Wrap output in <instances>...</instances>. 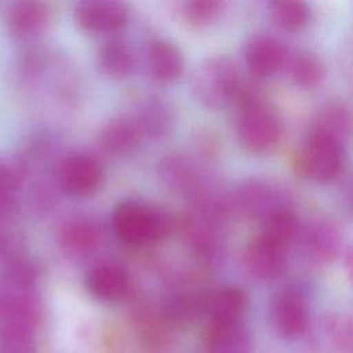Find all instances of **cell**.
<instances>
[{
	"mask_svg": "<svg viewBox=\"0 0 353 353\" xmlns=\"http://www.w3.org/2000/svg\"><path fill=\"white\" fill-rule=\"evenodd\" d=\"M236 114V135L251 153H268L281 139L283 121L277 110L248 87H243Z\"/></svg>",
	"mask_w": 353,
	"mask_h": 353,
	"instance_id": "obj_1",
	"label": "cell"
},
{
	"mask_svg": "<svg viewBox=\"0 0 353 353\" xmlns=\"http://www.w3.org/2000/svg\"><path fill=\"white\" fill-rule=\"evenodd\" d=\"M112 229L121 243L143 245L168 237L174 229V219L161 208L124 200L112 212Z\"/></svg>",
	"mask_w": 353,
	"mask_h": 353,
	"instance_id": "obj_2",
	"label": "cell"
},
{
	"mask_svg": "<svg viewBox=\"0 0 353 353\" xmlns=\"http://www.w3.org/2000/svg\"><path fill=\"white\" fill-rule=\"evenodd\" d=\"M243 87L237 66L225 55L207 57L197 65L192 77L194 98L212 110L234 103Z\"/></svg>",
	"mask_w": 353,
	"mask_h": 353,
	"instance_id": "obj_3",
	"label": "cell"
},
{
	"mask_svg": "<svg viewBox=\"0 0 353 353\" xmlns=\"http://www.w3.org/2000/svg\"><path fill=\"white\" fill-rule=\"evenodd\" d=\"M292 199L285 185L265 176L241 181L230 194L233 212L259 222L281 211L294 210Z\"/></svg>",
	"mask_w": 353,
	"mask_h": 353,
	"instance_id": "obj_4",
	"label": "cell"
},
{
	"mask_svg": "<svg viewBox=\"0 0 353 353\" xmlns=\"http://www.w3.org/2000/svg\"><path fill=\"white\" fill-rule=\"evenodd\" d=\"M345 150L346 148L338 142L307 131L296 153V167L306 178L319 183H328L342 172Z\"/></svg>",
	"mask_w": 353,
	"mask_h": 353,
	"instance_id": "obj_5",
	"label": "cell"
},
{
	"mask_svg": "<svg viewBox=\"0 0 353 353\" xmlns=\"http://www.w3.org/2000/svg\"><path fill=\"white\" fill-rule=\"evenodd\" d=\"M296 245L306 262L325 266L342 252L343 233L334 219L317 215L301 223Z\"/></svg>",
	"mask_w": 353,
	"mask_h": 353,
	"instance_id": "obj_6",
	"label": "cell"
},
{
	"mask_svg": "<svg viewBox=\"0 0 353 353\" xmlns=\"http://www.w3.org/2000/svg\"><path fill=\"white\" fill-rule=\"evenodd\" d=\"M269 317L273 330L281 338L301 336L309 324V305L302 290L287 285L276 291L270 299Z\"/></svg>",
	"mask_w": 353,
	"mask_h": 353,
	"instance_id": "obj_7",
	"label": "cell"
},
{
	"mask_svg": "<svg viewBox=\"0 0 353 353\" xmlns=\"http://www.w3.org/2000/svg\"><path fill=\"white\" fill-rule=\"evenodd\" d=\"M288 250L265 239L259 233L248 241L241 255V265L248 277L255 281H273L287 268Z\"/></svg>",
	"mask_w": 353,
	"mask_h": 353,
	"instance_id": "obj_8",
	"label": "cell"
},
{
	"mask_svg": "<svg viewBox=\"0 0 353 353\" xmlns=\"http://www.w3.org/2000/svg\"><path fill=\"white\" fill-rule=\"evenodd\" d=\"M103 181L101 163L85 153H73L63 159L58 170V182L62 192L70 197L94 194Z\"/></svg>",
	"mask_w": 353,
	"mask_h": 353,
	"instance_id": "obj_9",
	"label": "cell"
},
{
	"mask_svg": "<svg viewBox=\"0 0 353 353\" xmlns=\"http://www.w3.org/2000/svg\"><path fill=\"white\" fill-rule=\"evenodd\" d=\"M77 25L91 33H112L120 30L130 18L128 7L113 0L79 1L73 10Z\"/></svg>",
	"mask_w": 353,
	"mask_h": 353,
	"instance_id": "obj_10",
	"label": "cell"
},
{
	"mask_svg": "<svg viewBox=\"0 0 353 353\" xmlns=\"http://www.w3.org/2000/svg\"><path fill=\"white\" fill-rule=\"evenodd\" d=\"M244 62L255 77H270L283 72L288 47L268 33L252 34L244 46Z\"/></svg>",
	"mask_w": 353,
	"mask_h": 353,
	"instance_id": "obj_11",
	"label": "cell"
},
{
	"mask_svg": "<svg viewBox=\"0 0 353 353\" xmlns=\"http://www.w3.org/2000/svg\"><path fill=\"white\" fill-rule=\"evenodd\" d=\"M145 65L153 81L172 84L182 76L185 59L181 50L170 40L153 39L145 50Z\"/></svg>",
	"mask_w": 353,
	"mask_h": 353,
	"instance_id": "obj_12",
	"label": "cell"
},
{
	"mask_svg": "<svg viewBox=\"0 0 353 353\" xmlns=\"http://www.w3.org/2000/svg\"><path fill=\"white\" fill-rule=\"evenodd\" d=\"M50 19L51 8L43 1H15L6 11L7 29L21 40H29L43 33Z\"/></svg>",
	"mask_w": 353,
	"mask_h": 353,
	"instance_id": "obj_13",
	"label": "cell"
},
{
	"mask_svg": "<svg viewBox=\"0 0 353 353\" xmlns=\"http://www.w3.org/2000/svg\"><path fill=\"white\" fill-rule=\"evenodd\" d=\"M248 302L250 299L244 288L234 284H225L207 292L204 313H207L210 323L243 321Z\"/></svg>",
	"mask_w": 353,
	"mask_h": 353,
	"instance_id": "obj_14",
	"label": "cell"
},
{
	"mask_svg": "<svg viewBox=\"0 0 353 353\" xmlns=\"http://www.w3.org/2000/svg\"><path fill=\"white\" fill-rule=\"evenodd\" d=\"M309 131L324 135L346 148L353 138L352 108L339 101L323 105L312 119Z\"/></svg>",
	"mask_w": 353,
	"mask_h": 353,
	"instance_id": "obj_15",
	"label": "cell"
},
{
	"mask_svg": "<svg viewBox=\"0 0 353 353\" xmlns=\"http://www.w3.org/2000/svg\"><path fill=\"white\" fill-rule=\"evenodd\" d=\"M90 294L103 302H116L125 296L130 288V276L125 268L113 262L98 263L85 276Z\"/></svg>",
	"mask_w": 353,
	"mask_h": 353,
	"instance_id": "obj_16",
	"label": "cell"
},
{
	"mask_svg": "<svg viewBox=\"0 0 353 353\" xmlns=\"http://www.w3.org/2000/svg\"><path fill=\"white\" fill-rule=\"evenodd\" d=\"M101 229L85 218H73L65 222L59 230V247L70 258L90 255L101 244Z\"/></svg>",
	"mask_w": 353,
	"mask_h": 353,
	"instance_id": "obj_17",
	"label": "cell"
},
{
	"mask_svg": "<svg viewBox=\"0 0 353 353\" xmlns=\"http://www.w3.org/2000/svg\"><path fill=\"white\" fill-rule=\"evenodd\" d=\"M142 137L159 139L168 135L175 124V112L170 102L160 97L142 101L132 116Z\"/></svg>",
	"mask_w": 353,
	"mask_h": 353,
	"instance_id": "obj_18",
	"label": "cell"
},
{
	"mask_svg": "<svg viewBox=\"0 0 353 353\" xmlns=\"http://www.w3.org/2000/svg\"><path fill=\"white\" fill-rule=\"evenodd\" d=\"M283 72L298 88L314 90L325 77L323 61L312 51L302 48H288Z\"/></svg>",
	"mask_w": 353,
	"mask_h": 353,
	"instance_id": "obj_19",
	"label": "cell"
},
{
	"mask_svg": "<svg viewBox=\"0 0 353 353\" xmlns=\"http://www.w3.org/2000/svg\"><path fill=\"white\" fill-rule=\"evenodd\" d=\"M205 345L210 353H251V334L243 321L208 323Z\"/></svg>",
	"mask_w": 353,
	"mask_h": 353,
	"instance_id": "obj_20",
	"label": "cell"
},
{
	"mask_svg": "<svg viewBox=\"0 0 353 353\" xmlns=\"http://www.w3.org/2000/svg\"><path fill=\"white\" fill-rule=\"evenodd\" d=\"M142 134L134 117H114L106 121L99 134V148L110 154H125L132 152L142 141Z\"/></svg>",
	"mask_w": 353,
	"mask_h": 353,
	"instance_id": "obj_21",
	"label": "cell"
},
{
	"mask_svg": "<svg viewBox=\"0 0 353 353\" xmlns=\"http://www.w3.org/2000/svg\"><path fill=\"white\" fill-rule=\"evenodd\" d=\"M97 62L99 70L116 80L131 76L137 65V57L132 46L120 37H113L102 43L98 50Z\"/></svg>",
	"mask_w": 353,
	"mask_h": 353,
	"instance_id": "obj_22",
	"label": "cell"
},
{
	"mask_svg": "<svg viewBox=\"0 0 353 353\" xmlns=\"http://www.w3.org/2000/svg\"><path fill=\"white\" fill-rule=\"evenodd\" d=\"M269 14L276 26L288 32L303 29L310 21V7L303 1L281 0L269 4Z\"/></svg>",
	"mask_w": 353,
	"mask_h": 353,
	"instance_id": "obj_23",
	"label": "cell"
},
{
	"mask_svg": "<svg viewBox=\"0 0 353 353\" xmlns=\"http://www.w3.org/2000/svg\"><path fill=\"white\" fill-rule=\"evenodd\" d=\"M32 327L21 321L0 323V349L3 353H30Z\"/></svg>",
	"mask_w": 353,
	"mask_h": 353,
	"instance_id": "obj_24",
	"label": "cell"
},
{
	"mask_svg": "<svg viewBox=\"0 0 353 353\" xmlns=\"http://www.w3.org/2000/svg\"><path fill=\"white\" fill-rule=\"evenodd\" d=\"M28 163L17 154H0V192L14 196L26 178Z\"/></svg>",
	"mask_w": 353,
	"mask_h": 353,
	"instance_id": "obj_25",
	"label": "cell"
},
{
	"mask_svg": "<svg viewBox=\"0 0 353 353\" xmlns=\"http://www.w3.org/2000/svg\"><path fill=\"white\" fill-rule=\"evenodd\" d=\"M225 4L218 0H190L182 3V15L194 28H204L215 22Z\"/></svg>",
	"mask_w": 353,
	"mask_h": 353,
	"instance_id": "obj_26",
	"label": "cell"
},
{
	"mask_svg": "<svg viewBox=\"0 0 353 353\" xmlns=\"http://www.w3.org/2000/svg\"><path fill=\"white\" fill-rule=\"evenodd\" d=\"M324 328L335 350L339 353H353V317L346 314L328 316Z\"/></svg>",
	"mask_w": 353,
	"mask_h": 353,
	"instance_id": "obj_27",
	"label": "cell"
},
{
	"mask_svg": "<svg viewBox=\"0 0 353 353\" xmlns=\"http://www.w3.org/2000/svg\"><path fill=\"white\" fill-rule=\"evenodd\" d=\"M22 255V248L18 239L8 230L0 229V263H6Z\"/></svg>",
	"mask_w": 353,
	"mask_h": 353,
	"instance_id": "obj_28",
	"label": "cell"
},
{
	"mask_svg": "<svg viewBox=\"0 0 353 353\" xmlns=\"http://www.w3.org/2000/svg\"><path fill=\"white\" fill-rule=\"evenodd\" d=\"M343 266L347 279L353 284V243H350L343 252Z\"/></svg>",
	"mask_w": 353,
	"mask_h": 353,
	"instance_id": "obj_29",
	"label": "cell"
},
{
	"mask_svg": "<svg viewBox=\"0 0 353 353\" xmlns=\"http://www.w3.org/2000/svg\"><path fill=\"white\" fill-rule=\"evenodd\" d=\"M345 204L350 215L353 216V179L346 185L345 189Z\"/></svg>",
	"mask_w": 353,
	"mask_h": 353,
	"instance_id": "obj_30",
	"label": "cell"
}]
</instances>
